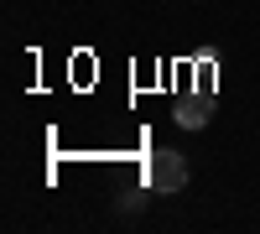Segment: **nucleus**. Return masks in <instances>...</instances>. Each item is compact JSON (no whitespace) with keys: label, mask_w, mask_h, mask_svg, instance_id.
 <instances>
[{"label":"nucleus","mask_w":260,"mask_h":234,"mask_svg":"<svg viewBox=\"0 0 260 234\" xmlns=\"http://www.w3.org/2000/svg\"><path fill=\"white\" fill-rule=\"evenodd\" d=\"M146 182L156 187V193H182L187 187V161H182V151H156L146 161Z\"/></svg>","instance_id":"obj_1"},{"label":"nucleus","mask_w":260,"mask_h":234,"mask_svg":"<svg viewBox=\"0 0 260 234\" xmlns=\"http://www.w3.org/2000/svg\"><path fill=\"white\" fill-rule=\"evenodd\" d=\"M177 125L203 130V125H208V99H177Z\"/></svg>","instance_id":"obj_2"}]
</instances>
